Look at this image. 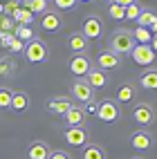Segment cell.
I'll return each mask as SVG.
<instances>
[{
    "label": "cell",
    "mask_w": 157,
    "mask_h": 159,
    "mask_svg": "<svg viewBox=\"0 0 157 159\" xmlns=\"http://www.w3.org/2000/svg\"><path fill=\"white\" fill-rule=\"evenodd\" d=\"M79 0H54V7L56 9H74Z\"/></svg>",
    "instance_id": "cell-32"
},
{
    "label": "cell",
    "mask_w": 157,
    "mask_h": 159,
    "mask_svg": "<svg viewBox=\"0 0 157 159\" xmlns=\"http://www.w3.org/2000/svg\"><path fill=\"white\" fill-rule=\"evenodd\" d=\"M12 18H14V23H16V25H29L31 20H34V14H31L29 9L25 7V9H18V11H16Z\"/></svg>",
    "instance_id": "cell-24"
},
{
    "label": "cell",
    "mask_w": 157,
    "mask_h": 159,
    "mask_svg": "<svg viewBox=\"0 0 157 159\" xmlns=\"http://www.w3.org/2000/svg\"><path fill=\"white\" fill-rule=\"evenodd\" d=\"M83 159H106V150L103 146L90 141L88 146H83Z\"/></svg>",
    "instance_id": "cell-21"
},
{
    "label": "cell",
    "mask_w": 157,
    "mask_h": 159,
    "mask_svg": "<svg viewBox=\"0 0 157 159\" xmlns=\"http://www.w3.org/2000/svg\"><path fill=\"white\" fill-rule=\"evenodd\" d=\"M97 116L106 123H114L119 121L121 116V110H119V103L112 101V99H106V101H99V108H97Z\"/></svg>",
    "instance_id": "cell-4"
},
{
    "label": "cell",
    "mask_w": 157,
    "mask_h": 159,
    "mask_svg": "<svg viewBox=\"0 0 157 159\" xmlns=\"http://www.w3.org/2000/svg\"><path fill=\"white\" fill-rule=\"evenodd\" d=\"M112 2L119 7H130V5H135V0H112Z\"/></svg>",
    "instance_id": "cell-38"
},
{
    "label": "cell",
    "mask_w": 157,
    "mask_h": 159,
    "mask_svg": "<svg viewBox=\"0 0 157 159\" xmlns=\"http://www.w3.org/2000/svg\"><path fill=\"white\" fill-rule=\"evenodd\" d=\"M92 67H94V65H92L90 54H74V56L70 58V72L74 74L76 79H83Z\"/></svg>",
    "instance_id": "cell-6"
},
{
    "label": "cell",
    "mask_w": 157,
    "mask_h": 159,
    "mask_svg": "<svg viewBox=\"0 0 157 159\" xmlns=\"http://www.w3.org/2000/svg\"><path fill=\"white\" fill-rule=\"evenodd\" d=\"M49 155H52V148L40 139L31 141L27 148V159H49Z\"/></svg>",
    "instance_id": "cell-17"
},
{
    "label": "cell",
    "mask_w": 157,
    "mask_h": 159,
    "mask_svg": "<svg viewBox=\"0 0 157 159\" xmlns=\"http://www.w3.org/2000/svg\"><path fill=\"white\" fill-rule=\"evenodd\" d=\"M67 47H70L72 54H88L90 43H88V38L83 36L81 31H74V34L67 36Z\"/></svg>",
    "instance_id": "cell-13"
},
{
    "label": "cell",
    "mask_w": 157,
    "mask_h": 159,
    "mask_svg": "<svg viewBox=\"0 0 157 159\" xmlns=\"http://www.w3.org/2000/svg\"><path fill=\"white\" fill-rule=\"evenodd\" d=\"M81 34L85 36L88 40H97V38H101V36H103V23H101V18H99L97 14L88 16L85 20H83Z\"/></svg>",
    "instance_id": "cell-5"
},
{
    "label": "cell",
    "mask_w": 157,
    "mask_h": 159,
    "mask_svg": "<svg viewBox=\"0 0 157 159\" xmlns=\"http://www.w3.org/2000/svg\"><path fill=\"white\" fill-rule=\"evenodd\" d=\"M141 5H137V2H135V5H130V7H126V18H128V20H137L139 18V14H141Z\"/></svg>",
    "instance_id": "cell-30"
},
{
    "label": "cell",
    "mask_w": 157,
    "mask_h": 159,
    "mask_svg": "<svg viewBox=\"0 0 157 159\" xmlns=\"http://www.w3.org/2000/svg\"><path fill=\"white\" fill-rule=\"evenodd\" d=\"M16 36H14V31H0V45L2 47H7L9 49V45H12V40H14Z\"/></svg>",
    "instance_id": "cell-31"
},
{
    "label": "cell",
    "mask_w": 157,
    "mask_h": 159,
    "mask_svg": "<svg viewBox=\"0 0 157 159\" xmlns=\"http://www.w3.org/2000/svg\"><path fill=\"white\" fill-rule=\"evenodd\" d=\"M14 36H16L18 40H23V43H29V40H34V38H36V36H34V31L29 29V25H16Z\"/></svg>",
    "instance_id": "cell-23"
},
{
    "label": "cell",
    "mask_w": 157,
    "mask_h": 159,
    "mask_svg": "<svg viewBox=\"0 0 157 159\" xmlns=\"http://www.w3.org/2000/svg\"><path fill=\"white\" fill-rule=\"evenodd\" d=\"M132 119H135V123L137 125H141V128H148V125H153L155 123V108L150 103H137L132 108Z\"/></svg>",
    "instance_id": "cell-3"
},
{
    "label": "cell",
    "mask_w": 157,
    "mask_h": 159,
    "mask_svg": "<svg viewBox=\"0 0 157 159\" xmlns=\"http://www.w3.org/2000/svg\"><path fill=\"white\" fill-rule=\"evenodd\" d=\"M49 159H72V155H70V152H65V150H52Z\"/></svg>",
    "instance_id": "cell-37"
},
{
    "label": "cell",
    "mask_w": 157,
    "mask_h": 159,
    "mask_svg": "<svg viewBox=\"0 0 157 159\" xmlns=\"http://www.w3.org/2000/svg\"><path fill=\"white\" fill-rule=\"evenodd\" d=\"M97 108H99V101H88L85 105H83V110H85V114H97Z\"/></svg>",
    "instance_id": "cell-34"
},
{
    "label": "cell",
    "mask_w": 157,
    "mask_h": 159,
    "mask_svg": "<svg viewBox=\"0 0 157 159\" xmlns=\"http://www.w3.org/2000/svg\"><path fill=\"white\" fill-rule=\"evenodd\" d=\"M72 97H74L79 103L85 105L88 101H94V90L88 85L85 79H76L74 83H72Z\"/></svg>",
    "instance_id": "cell-8"
},
{
    "label": "cell",
    "mask_w": 157,
    "mask_h": 159,
    "mask_svg": "<svg viewBox=\"0 0 157 159\" xmlns=\"http://www.w3.org/2000/svg\"><path fill=\"white\" fill-rule=\"evenodd\" d=\"M5 14V5H0V16H2Z\"/></svg>",
    "instance_id": "cell-41"
},
{
    "label": "cell",
    "mask_w": 157,
    "mask_h": 159,
    "mask_svg": "<svg viewBox=\"0 0 157 159\" xmlns=\"http://www.w3.org/2000/svg\"><path fill=\"white\" fill-rule=\"evenodd\" d=\"M130 56H132V61L137 63V65L150 67L155 63V52L150 49V45H135V49L130 52Z\"/></svg>",
    "instance_id": "cell-9"
},
{
    "label": "cell",
    "mask_w": 157,
    "mask_h": 159,
    "mask_svg": "<svg viewBox=\"0 0 157 159\" xmlns=\"http://www.w3.org/2000/svg\"><path fill=\"white\" fill-rule=\"evenodd\" d=\"M135 159H141V157H135Z\"/></svg>",
    "instance_id": "cell-44"
},
{
    "label": "cell",
    "mask_w": 157,
    "mask_h": 159,
    "mask_svg": "<svg viewBox=\"0 0 157 159\" xmlns=\"http://www.w3.org/2000/svg\"><path fill=\"white\" fill-rule=\"evenodd\" d=\"M65 141L74 148H83L90 143V132L83 125H72V128L65 130Z\"/></svg>",
    "instance_id": "cell-7"
},
{
    "label": "cell",
    "mask_w": 157,
    "mask_h": 159,
    "mask_svg": "<svg viewBox=\"0 0 157 159\" xmlns=\"http://www.w3.org/2000/svg\"><path fill=\"white\" fill-rule=\"evenodd\" d=\"M12 94H14V90H9L7 85H0V110L12 108Z\"/></svg>",
    "instance_id": "cell-25"
},
{
    "label": "cell",
    "mask_w": 157,
    "mask_h": 159,
    "mask_svg": "<svg viewBox=\"0 0 157 159\" xmlns=\"http://www.w3.org/2000/svg\"><path fill=\"white\" fill-rule=\"evenodd\" d=\"M20 2H25V5H27V2H29V0H20Z\"/></svg>",
    "instance_id": "cell-43"
},
{
    "label": "cell",
    "mask_w": 157,
    "mask_h": 159,
    "mask_svg": "<svg viewBox=\"0 0 157 159\" xmlns=\"http://www.w3.org/2000/svg\"><path fill=\"white\" fill-rule=\"evenodd\" d=\"M153 18H155V14L150 11V9H141V14H139V18H137V25H139V27H150Z\"/></svg>",
    "instance_id": "cell-27"
},
{
    "label": "cell",
    "mask_w": 157,
    "mask_h": 159,
    "mask_svg": "<svg viewBox=\"0 0 157 159\" xmlns=\"http://www.w3.org/2000/svg\"><path fill=\"white\" fill-rule=\"evenodd\" d=\"M12 70H14L12 61H9V58H0V74H9Z\"/></svg>",
    "instance_id": "cell-33"
},
{
    "label": "cell",
    "mask_w": 157,
    "mask_h": 159,
    "mask_svg": "<svg viewBox=\"0 0 157 159\" xmlns=\"http://www.w3.org/2000/svg\"><path fill=\"white\" fill-rule=\"evenodd\" d=\"M63 119H65L67 128H72V125H85L88 114H85V110H83V105H72V108L63 114Z\"/></svg>",
    "instance_id": "cell-14"
},
{
    "label": "cell",
    "mask_w": 157,
    "mask_h": 159,
    "mask_svg": "<svg viewBox=\"0 0 157 159\" xmlns=\"http://www.w3.org/2000/svg\"><path fill=\"white\" fill-rule=\"evenodd\" d=\"M121 65V56L119 54H114V52H110V49H101L99 52V56H97V67H101V70H117Z\"/></svg>",
    "instance_id": "cell-10"
},
{
    "label": "cell",
    "mask_w": 157,
    "mask_h": 159,
    "mask_svg": "<svg viewBox=\"0 0 157 159\" xmlns=\"http://www.w3.org/2000/svg\"><path fill=\"white\" fill-rule=\"evenodd\" d=\"M9 49L16 52V54H18V52H25V43H23V40H18V38H14L12 45H9Z\"/></svg>",
    "instance_id": "cell-36"
},
{
    "label": "cell",
    "mask_w": 157,
    "mask_h": 159,
    "mask_svg": "<svg viewBox=\"0 0 157 159\" xmlns=\"http://www.w3.org/2000/svg\"><path fill=\"white\" fill-rule=\"evenodd\" d=\"M16 29V23H14V18L12 16H0V31H14Z\"/></svg>",
    "instance_id": "cell-29"
},
{
    "label": "cell",
    "mask_w": 157,
    "mask_h": 159,
    "mask_svg": "<svg viewBox=\"0 0 157 159\" xmlns=\"http://www.w3.org/2000/svg\"><path fill=\"white\" fill-rule=\"evenodd\" d=\"M148 29H150V34H155V36H157V14H155V18H153V23H150V27H148Z\"/></svg>",
    "instance_id": "cell-39"
},
{
    "label": "cell",
    "mask_w": 157,
    "mask_h": 159,
    "mask_svg": "<svg viewBox=\"0 0 157 159\" xmlns=\"http://www.w3.org/2000/svg\"><path fill=\"white\" fill-rule=\"evenodd\" d=\"M25 56H27L29 63H45L47 56H49V49L45 45V40L34 38L29 43H25Z\"/></svg>",
    "instance_id": "cell-2"
},
{
    "label": "cell",
    "mask_w": 157,
    "mask_h": 159,
    "mask_svg": "<svg viewBox=\"0 0 157 159\" xmlns=\"http://www.w3.org/2000/svg\"><path fill=\"white\" fill-rule=\"evenodd\" d=\"M130 146L135 148V150H148V148L153 146V134L148 130H144V128L135 130L130 134Z\"/></svg>",
    "instance_id": "cell-12"
},
{
    "label": "cell",
    "mask_w": 157,
    "mask_h": 159,
    "mask_svg": "<svg viewBox=\"0 0 157 159\" xmlns=\"http://www.w3.org/2000/svg\"><path fill=\"white\" fill-rule=\"evenodd\" d=\"M18 9H20V7H18V2H12V0H9V2L5 5V16H14Z\"/></svg>",
    "instance_id": "cell-35"
},
{
    "label": "cell",
    "mask_w": 157,
    "mask_h": 159,
    "mask_svg": "<svg viewBox=\"0 0 157 159\" xmlns=\"http://www.w3.org/2000/svg\"><path fill=\"white\" fill-rule=\"evenodd\" d=\"M85 81H88V85L92 90H101V88H106L108 85V72L106 70H101V67H92L88 74H85Z\"/></svg>",
    "instance_id": "cell-15"
},
{
    "label": "cell",
    "mask_w": 157,
    "mask_h": 159,
    "mask_svg": "<svg viewBox=\"0 0 157 159\" xmlns=\"http://www.w3.org/2000/svg\"><path fill=\"white\" fill-rule=\"evenodd\" d=\"M148 45H150V49H153V52H155V54H157V36H153V40H150V43H148Z\"/></svg>",
    "instance_id": "cell-40"
},
{
    "label": "cell",
    "mask_w": 157,
    "mask_h": 159,
    "mask_svg": "<svg viewBox=\"0 0 157 159\" xmlns=\"http://www.w3.org/2000/svg\"><path fill=\"white\" fill-rule=\"evenodd\" d=\"M31 14H45L47 9H49V5H47V0H29V2L25 5Z\"/></svg>",
    "instance_id": "cell-26"
},
{
    "label": "cell",
    "mask_w": 157,
    "mask_h": 159,
    "mask_svg": "<svg viewBox=\"0 0 157 159\" xmlns=\"http://www.w3.org/2000/svg\"><path fill=\"white\" fill-rule=\"evenodd\" d=\"M40 27L45 31H58L63 27V18L56 9H47L45 14H40Z\"/></svg>",
    "instance_id": "cell-11"
},
{
    "label": "cell",
    "mask_w": 157,
    "mask_h": 159,
    "mask_svg": "<svg viewBox=\"0 0 157 159\" xmlns=\"http://www.w3.org/2000/svg\"><path fill=\"white\" fill-rule=\"evenodd\" d=\"M139 85L144 90H157V70L155 67H148L139 76Z\"/></svg>",
    "instance_id": "cell-19"
},
{
    "label": "cell",
    "mask_w": 157,
    "mask_h": 159,
    "mask_svg": "<svg viewBox=\"0 0 157 159\" xmlns=\"http://www.w3.org/2000/svg\"><path fill=\"white\" fill-rule=\"evenodd\" d=\"M12 108H14L16 112H25V110L29 108V97H27V92L16 90V92L12 94Z\"/></svg>",
    "instance_id": "cell-20"
},
{
    "label": "cell",
    "mask_w": 157,
    "mask_h": 159,
    "mask_svg": "<svg viewBox=\"0 0 157 159\" xmlns=\"http://www.w3.org/2000/svg\"><path fill=\"white\" fill-rule=\"evenodd\" d=\"M135 45H137V43H135V38H132V31H128V29L112 31V36L108 40V49L114 52V54H119V56L130 54V52L135 49Z\"/></svg>",
    "instance_id": "cell-1"
},
{
    "label": "cell",
    "mask_w": 157,
    "mask_h": 159,
    "mask_svg": "<svg viewBox=\"0 0 157 159\" xmlns=\"http://www.w3.org/2000/svg\"><path fill=\"white\" fill-rule=\"evenodd\" d=\"M72 105H74V103H72V99L70 97H52L47 103H45V108L49 110V112H54V114H65L70 108H72Z\"/></svg>",
    "instance_id": "cell-16"
},
{
    "label": "cell",
    "mask_w": 157,
    "mask_h": 159,
    "mask_svg": "<svg viewBox=\"0 0 157 159\" xmlns=\"http://www.w3.org/2000/svg\"><path fill=\"white\" fill-rule=\"evenodd\" d=\"M79 2H92V0H79Z\"/></svg>",
    "instance_id": "cell-42"
},
{
    "label": "cell",
    "mask_w": 157,
    "mask_h": 159,
    "mask_svg": "<svg viewBox=\"0 0 157 159\" xmlns=\"http://www.w3.org/2000/svg\"><path fill=\"white\" fill-rule=\"evenodd\" d=\"M108 14H110V18L112 20H123L126 18V7H119V5H110L108 7Z\"/></svg>",
    "instance_id": "cell-28"
},
{
    "label": "cell",
    "mask_w": 157,
    "mask_h": 159,
    "mask_svg": "<svg viewBox=\"0 0 157 159\" xmlns=\"http://www.w3.org/2000/svg\"><path fill=\"white\" fill-rule=\"evenodd\" d=\"M132 38H135V43H137V45H148L153 40V34H150L148 27H137L132 31Z\"/></svg>",
    "instance_id": "cell-22"
},
{
    "label": "cell",
    "mask_w": 157,
    "mask_h": 159,
    "mask_svg": "<svg viewBox=\"0 0 157 159\" xmlns=\"http://www.w3.org/2000/svg\"><path fill=\"white\" fill-rule=\"evenodd\" d=\"M137 97V85L135 83H123L117 90V103H130Z\"/></svg>",
    "instance_id": "cell-18"
}]
</instances>
